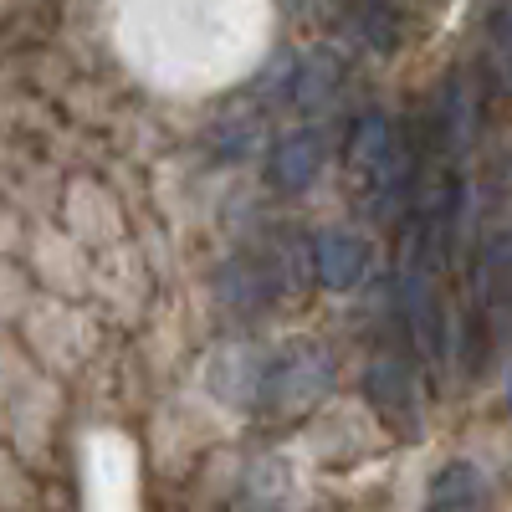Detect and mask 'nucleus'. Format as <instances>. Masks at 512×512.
Here are the masks:
<instances>
[{"instance_id":"nucleus-1","label":"nucleus","mask_w":512,"mask_h":512,"mask_svg":"<svg viewBox=\"0 0 512 512\" xmlns=\"http://www.w3.org/2000/svg\"><path fill=\"white\" fill-rule=\"evenodd\" d=\"M333 384V359L297 338V344H236L210 364V390L221 400H231L236 410H256V415H287V410H308L328 395Z\"/></svg>"},{"instance_id":"nucleus-2","label":"nucleus","mask_w":512,"mask_h":512,"mask_svg":"<svg viewBox=\"0 0 512 512\" xmlns=\"http://www.w3.org/2000/svg\"><path fill=\"white\" fill-rule=\"evenodd\" d=\"M323 159H328V139L318 128H292L272 144V159H267V175L277 190H308L318 175H323Z\"/></svg>"},{"instance_id":"nucleus-3","label":"nucleus","mask_w":512,"mask_h":512,"mask_svg":"<svg viewBox=\"0 0 512 512\" xmlns=\"http://www.w3.org/2000/svg\"><path fill=\"white\" fill-rule=\"evenodd\" d=\"M364 395L390 425L415 431V420H420V410H415V374L400 359H374L369 374H364Z\"/></svg>"},{"instance_id":"nucleus-4","label":"nucleus","mask_w":512,"mask_h":512,"mask_svg":"<svg viewBox=\"0 0 512 512\" xmlns=\"http://www.w3.org/2000/svg\"><path fill=\"white\" fill-rule=\"evenodd\" d=\"M369 272V246L349 231H323L313 236V277L328 287V292H349L359 287Z\"/></svg>"},{"instance_id":"nucleus-5","label":"nucleus","mask_w":512,"mask_h":512,"mask_svg":"<svg viewBox=\"0 0 512 512\" xmlns=\"http://www.w3.org/2000/svg\"><path fill=\"white\" fill-rule=\"evenodd\" d=\"M482 502H487V477L472 461L441 466L431 492H425V512H482Z\"/></svg>"},{"instance_id":"nucleus-6","label":"nucleus","mask_w":512,"mask_h":512,"mask_svg":"<svg viewBox=\"0 0 512 512\" xmlns=\"http://www.w3.org/2000/svg\"><path fill=\"white\" fill-rule=\"evenodd\" d=\"M333 93H338V62L308 57L297 67V77H292V103L297 108H323V103H333Z\"/></svg>"},{"instance_id":"nucleus-7","label":"nucleus","mask_w":512,"mask_h":512,"mask_svg":"<svg viewBox=\"0 0 512 512\" xmlns=\"http://www.w3.org/2000/svg\"><path fill=\"white\" fill-rule=\"evenodd\" d=\"M487 57H492L497 82L512 93V0H492L487 11Z\"/></svg>"},{"instance_id":"nucleus-8","label":"nucleus","mask_w":512,"mask_h":512,"mask_svg":"<svg viewBox=\"0 0 512 512\" xmlns=\"http://www.w3.org/2000/svg\"><path fill=\"white\" fill-rule=\"evenodd\" d=\"M507 405H512V390H507Z\"/></svg>"}]
</instances>
